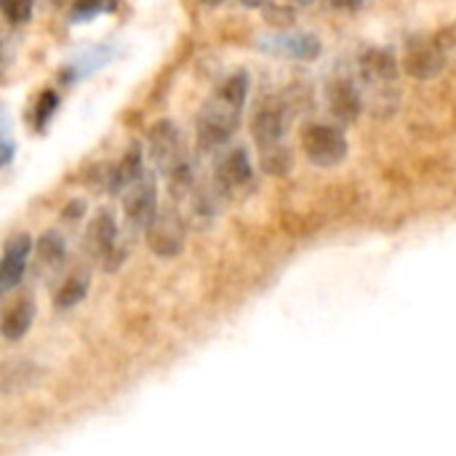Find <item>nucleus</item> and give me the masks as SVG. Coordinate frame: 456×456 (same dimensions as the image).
Listing matches in <instances>:
<instances>
[{"mask_svg": "<svg viewBox=\"0 0 456 456\" xmlns=\"http://www.w3.org/2000/svg\"><path fill=\"white\" fill-rule=\"evenodd\" d=\"M29 256H32V238L27 232H19L5 243L3 262H0V289L3 291H11L21 283Z\"/></svg>", "mask_w": 456, "mask_h": 456, "instance_id": "9d476101", "label": "nucleus"}, {"mask_svg": "<svg viewBox=\"0 0 456 456\" xmlns=\"http://www.w3.org/2000/svg\"><path fill=\"white\" fill-rule=\"evenodd\" d=\"M56 107H59V96H56L53 91H45V94L37 99V110H35V126H37L40 131L45 128L48 118L56 112Z\"/></svg>", "mask_w": 456, "mask_h": 456, "instance_id": "aec40b11", "label": "nucleus"}, {"mask_svg": "<svg viewBox=\"0 0 456 456\" xmlns=\"http://www.w3.org/2000/svg\"><path fill=\"white\" fill-rule=\"evenodd\" d=\"M67 259V240L59 235V232H45L40 240H37V262L45 267V270H56L61 267Z\"/></svg>", "mask_w": 456, "mask_h": 456, "instance_id": "2eb2a0df", "label": "nucleus"}, {"mask_svg": "<svg viewBox=\"0 0 456 456\" xmlns=\"http://www.w3.org/2000/svg\"><path fill=\"white\" fill-rule=\"evenodd\" d=\"M208 3H222V0H208ZM243 5H248V8H259V5H265L267 0H240Z\"/></svg>", "mask_w": 456, "mask_h": 456, "instance_id": "b1692460", "label": "nucleus"}, {"mask_svg": "<svg viewBox=\"0 0 456 456\" xmlns=\"http://www.w3.org/2000/svg\"><path fill=\"white\" fill-rule=\"evenodd\" d=\"M83 211H86V203L83 200H75V203H69V208L64 214H67V219H80Z\"/></svg>", "mask_w": 456, "mask_h": 456, "instance_id": "4be33fe9", "label": "nucleus"}, {"mask_svg": "<svg viewBox=\"0 0 456 456\" xmlns=\"http://www.w3.org/2000/svg\"><path fill=\"white\" fill-rule=\"evenodd\" d=\"M361 75L369 86H393L398 75L395 56L385 48H366L361 53Z\"/></svg>", "mask_w": 456, "mask_h": 456, "instance_id": "f8f14e48", "label": "nucleus"}, {"mask_svg": "<svg viewBox=\"0 0 456 456\" xmlns=\"http://www.w3.org/2000/svg\"><path fill=\"white\" fill-rule=\"evenodd\" d=\"M32 321H35V299H32V297L16 299V302L5 310V315H3V337H5L8 342L21 339V337L29 331Z\"/></svg>", "mask_w": 456, "mask_h": 456, "instance_id": "4468645a", "label": "nucleus"}, {"mask_svg": "<svg viewBox=\"0 0 456 456\" xmlns=\"http://www.w3.org/2000/svg\"><path fill=\"white\" fill-rule=\"evenodd\" d=\"M251 179H254V166L248 160V152L243 147H230L227 152H222L216 158L211 187L222 200H227L235 192L246 190L251 184Z\"/></svg>", "mask_w": 456, "mask_h": 456, "instance_id": "39448f33", "label": "nucleus"}, {"mask_svg": "<svg viewBox=\"0 0 456 456\" xmlns=\"http://www.w3.org/2000/svg\"><path fill=\"white\" fill-rule=\"evenodd\" d=\"M123 216L128 230L134 232H147V227L152 224V219L158 216V187H155V176L150 171H144L136 182H131L123 192Z\"/></svg>", "mask_w": 456, "mask_h": 456, "instance_id": "20e7f679", "label": "nucleus"}, {"mask_svg": "<svg viewBox=\"0 0 456 456\" xmlns=\"http://www.w3.org/2000/svg\"><path fill=\"white\" fill-rule=\"evenodd\" d=\"M444 51L430 43V40H414L409 43L406 48V56H403V67L409 75L419 77V80H430L436 75H441L444 69Z\"/></svg>", "mask_w": 456, "mask_h": 456, "instance_id": "9b49d317", "label": "nucleus"}, {"mask_svg": "<svg viewBox=\"0 0 456 456\" xmlns=\"http://www.w3.org/2000/svg\"><path fill=\"white\" fill-rule=\"evenodd\" d=\"M86 246L104 265V270H118V265L123 262V248L118 243V224L110 211L102 208L91 219L88 232H86Z\"/></svg>", "mask_w": 456, "mask_h": 456, "instance_id": "423d86ee", "label": "nucleus"}, {"mask_svg": "<svg viewBox=\"0 0 456 456\" xmlns=\"http://www.w3.org/2000/svg\"><path fill=\"white\" fill-rule=\"evenodd\" d=\"M326 99H329L331 115L342 123H353L363 110V99L350 80H334L326 91Z\"/></svg>", "mask_w": 456, "mask_h": 456, "instance_id": "ddd939ff", "label": "nucleus"}, {"mask_svg": "<svg viewBox=\"0 0 456 456\" xmlns=\"http://www.w3.org/2000/svg\"><path fill=\"white\" fill-rule=\"evenodd\" d=\"M150 158L158 168V174L168 182V190L174 198H184L195 187L192 176V155L187 150V142L176 123L160 120L150 131Z\"/></svg>", "mask_w": 456, "mask_h": 456, "instance_id": "f03ea898", "label": "nucleus"}, {"mask_svg": "<svg viewBox=\"0 0 456 456\" xmlns=\"http://www.w3.org/2000/svg\"><path fill=\"white\" fill-rule=\"evenodd\" d=\"M363 0H329L331 8H358Z\"/></svg>", "mask_w": 456, "mask_h": 456, "instance_id": "5701e85b", "label": "nucleus"}, {"mask_svg": "<svg viewBox=\"0 0 456 456\" xmlns=\"http://www.w3.org/2000/svg\"><path fill=\"white\" fill-rule=\"evenodd\" d=\"M291 3H297V5H313L315 0H291Z\"/></svg>", "mask_w": 456, "mask_h": 456, "instance_id": "393cba45", "label": "nucleus"}, {"mask_svg": "<svg viewBox=\"0 0 456 456\" xmlns=\"http://www.w3.org/2000/svg\"><path fill=\"white\" fill-rule=\"evenodd\" d=\"M86 294H88V278H83V275H69V278L64 281V286L59 289V294H56V307H59V310H69V307H75Z\"/></svg>", "mask_w": 456, "mask_h": 456, "instance_id": "f3484780", "label": "nucleus"}, {"mask_svg": "<svg viewBox=\"0 0 456 456\" xmlns=\"http://www.w3.org/2000/svg\"><path fill=\"white\" fill-rule=\"evenodd\" d=\"M115 5H118V0H77V5L72 11V21H88L96 13L115 11Z\"/></svg>", "mask_w": 456, "mask_h": 456, "instance_id": "a211bd4d", "label": "nucleus"}, {"mask_svg": "<svg viewBox=\"0 0 456 456\" xmlns=\"http://www.w3.org/2000/svg\"><path fill=\"white\" fill-rule=\"evenodd\" d=\"M302 150L318 168H334L347 158V136L329 123H307L302 131Z\"/></svg>", "mask_w": 456, "mask_h": 456, "instance_id": "7ed1b4c3", "label": "nucleus"}, {"mask_svg": "<svg viewBox=\"0 0 456 456\" xmlns=\"http://www.w3.org/2000/svg\"><path fill=\"white\" fill-rule=\"evenodd\" d=\"M184 238H187L184 222H182L179 211H174V208H160L158 216L152 219V224L147 227V243L163 259L179 256L184 248Z\"/></svg>", "mask_w": 456, "mask_h": 456, "instance_id": "0eeeda50", "label": "nucleus"}, {"mask_svg": "<svg viewBox=\"0 0 456 456\" xmlns=\"http://www.w3.org/2000/svg\"><path fill=\"white\" fill-rule=\"evenodd\" d=\"M11 155H13V142H11V123H8V115L3 112V166L11 163Z\"/></svg>", "mask_w": 456, "mask_h": 456, "instance_id": "412c9836", "label": "nucleus"}, {"mask_svg": "<svg viewBox=\"0 0 456 456\" xmlns=\"http://www.w3.org/2000/svg\"><path fill=\"white\" fill-rule=\"evenodd\" d=\"M110 51L102 45V48H96V51H88L83 59H77V61H72L69 64V72H67V83H72V80H80V77H86V75H91V72H96L99 67H104L107 61H110Z\"/></svg>", "mask_w": 456, "mask_h": 456, "instance_id": "dca6fc26", "label": "nucleus"}, {"mask_svg": "<svg viewBox=\"0 0 456 456\" xmlns=\"http://www.w3.org/2000/svg\"><path fill=\"white\" fill-rule=\"evenodd\" d=\"M0 8L11 24H24L32 16V0H0Z\"/></svg>", "mask_w": 456, "mask_h": 456, "instance_id": "6ab92c4d", "label": "nucleus"}, {"mask_svg": "<svg viewBox=\"0 0 456 456\" xmlns=\"http://www.w3.org/2000/svg\"><path fill=\"white\" fill-rule=\"evenodd\" d=\"M248 96V75L235 72L216 86V91L203 102L198 115V150L214 152L230 142L235 128L240 126L243 107Z\"/></svg>", "mask_w": 456, "mask_h": 456, "instance_id": "f257e3e1", "label": "nucleus"}, {"mask_svg": "<svg viewBox=\"0 0 456 456\" xmlns=\"http://www.w3.org/2000/svg\"><path fill=\"white\" fill-rule=\"evenodd\" d=\"M286 131H289L286 104L283 102H265L259 107V112L254 115V123H251V134H254L256 144L262 147V152L283 150Z\"/></svg>", "mask_w": 456, "mask_h": 456, "instance_id": "6e6552de", "label": "nucleus"}, {"mask_svg": "<svg viewBox=\"0 0 456 456\" xmlns=\"http://www.w3.org/2000/svg\"><path fill=\"white\" fill-rule=\"evenodd\" d=\"M265 53L273 56H289V59H299V61H313L321 56L323 45L321 37L313 32H278V35H267L256 43Z\"/></svg>", "mask_w": 456, "mask_h": 456, "instance_id": "1a4fd4ad", "label": "nucleus"}]
</instances>
